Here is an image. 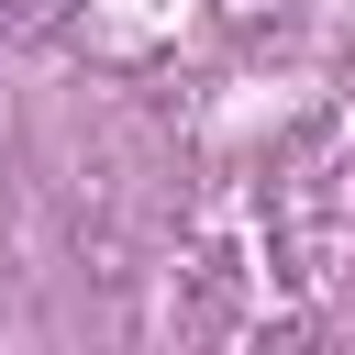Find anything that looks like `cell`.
<instances>
[{
    "mask_svg": "<svg viewBox=\"0 0 355 355\" xmlns=\"http://www.w3.org/2000/svg\"><path fill=\"white\" fill-rule=\"evenodd\" d=\"M67 11L78 0H0V33L11 44H44V33H67Z\"/></svg>",
    "mask_w": 355,
    "mask_h": 355,
    "instance_id": "cell-1",
    "label": "cell"
}]
</instances>
